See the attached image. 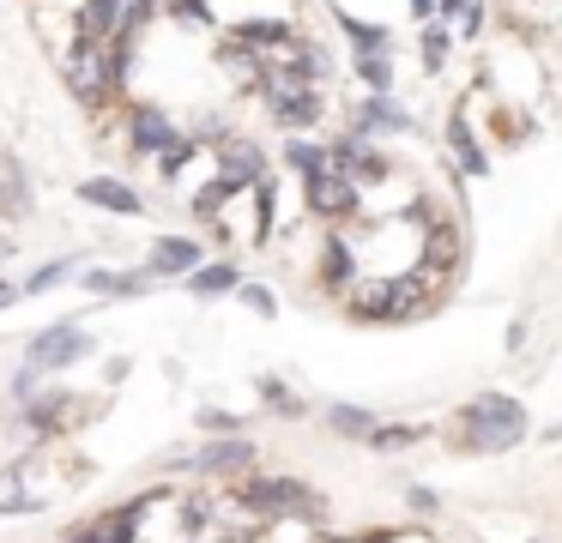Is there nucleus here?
<instances>
[{"label":"nucleus","instance_id":"ddd939ff","mask_svg":"<svg viewBox=\"0 0 562 543\" xmlns=\"http://www.w3.org/2000/svg\"><path fill=\"white\" fill-rule=\"evenodd\" d=\"M188 290H194V296H231V290H243V272H236L231 260L194 265V272H188Z\"/></svg>","mask_w":562,"mask_h":543},{"label":"nucleus","instance_id":"f704fd0d","mask_svg":"<svg viewBox=\"0 0 562 543\" xmlns=\"http://www.w3.org/2000/svg\"><path fill=\"white\" fill-rule=\"evenodd\" d=\"M412 12H417V19H429V12H436V0H412Z\"/></svg>","mask_w":562,"mask_h":543},{"label":"nucleus","instance_id":"9b49d317","mask_svg":"<svg viewBox=\"0 0 562 543\" xmlns=\"http://www.w3.org/2000/svg\"><path fill=\"white\" fill-rule=\"evenodd\" d=\"M351 278H357V260H351V248H345V236H321V284L345 296Z\"/></svg>","mask_w":562,"mask_h":543},{"label":"nucleus","instance_id":"2eb2a0df","mask_svg":"<svg viewBox=\"0 0 562 543\" xmlns=\"http://www.w3.org/2000/svg\"><path fill=\"white\" fill-rule=\"evenodd\" d=\"M79 284L91 290V296H146L151 290V272L139 278V272H86Z\"/></svg>","mask_w":562,"mask_h":543},{"label":"nucleus","instance_id":"f8f14e48","mask_svg":"<svg viewBox=\"0 0 562 543\" xmlns=\"http://www.w3.org/2000/svg\"><path fill=\"white\" fill-rule=\"evenodd\" d=\"M333 19H339V31L357 43V55H387V48H393L387 24H375V19H357V12H345V7L333 12Z\"/></svg>","mask_w":562,"mask_h":543},{"label":"nucleus","instance_id":"5701e85b","mask_svg":"<svg viewBox=\"0 0 562 543\" xmlns=\"http://www.w3.org/2000/svg\"><path fill=\"white\" fill-rule=\"evenodd\" d=\"M67 410V398L61 393H49V398H25V422L31 429H55V417Z\"/></svg>","mask_w":562,"mask_h":543},{"label":"nucleus","instance_id":"473e14b6","mask_svg":"<svg viewBox=\"0 0 562 543\" xmlns=\"http://www.w3.org/2000/svg\"><path fill=\"white\" fill-rule=\"evenodd\" d=\"M405 495H412V507H417V513H436V495H429V489H417V483H412Z\"/></svg>","mask_w":562,"mask_h":543},{"label":"nucleus","instance_id":"412c9836","mask_svg":"<svg viewBox=\"0 0 562 543\" xmlns=\"http://www.w3.org/2000/svg\"><path fill=\"white\" fill-rule=\"evenodd\" d=\"M25 205H31V193H25V176H19V163L7 157V163H0V212H7V217H19Z\"/></svg>","mask_w":562,"mask_h":543},{"label":"nucleus","instance_id":"f3484780","mask_svg":"<svg viewBox=\"0 0 562 543\" xmlns=\"http://www.w3.org/2000/svg\"><path fill=\"white\" fill-rule=\"evenodd\" d=\"M327 429L345 434V441H369V434H375V410H363V405H327Z\"/></svg>","mask_w":562,"mask_h":543},{"label":"nucleus","instance_id":"bb28decb","mask_svg":"<svg viewBox=\"0 0 562 543\" xmlns=\"http://www.w3.org/2000/svg\"><path fill=\"white\" fill-rule=\"evenodd\" d=\"M194 145H200V139H176L170 151H158V169H164V176L176 181V176H182V169H188V157H194Z\"/></svg>","mask_w":562,"mask_h":543},{"label":"nucleus","instance_id":"f03ea898","mask_svg":"<svg viewBox=\"0 0 562 543\" xmlns=\"http://www.w3.org/2000/svg\"><path fill=\"white\" fill-rule=\"evenodd\" d=\"M243 501L255 507V513H272V519H308V513H321V495L308 489V483H296V477H255L243 489Z\"/></svg>","mask_w":562,"mask_h":543},{"label":"nucleus","instance_id":"6ab92c4d","mask_svg":"<svg viewBox=\"0 0 562 543\" xmlns=\"http://www.w3.org/2000/svg\"><path fill=\"white\" fill-rule=\"evenodd\" d=\"M284 163L296 169V176H321V169H333V145H308V139H291L284 145Z\"/></svg>","mask_w":562,"mask_h":543},{"label":"nucleus","instance_id":"20e7f679","mask_svg":"<svg viewBox=\"0 0 562 543\" xmlns=\"http://www.w3.org/2000/svg\"><path fill=\"white\" fill-rule=\"evenodd\" d=\"M308 205H315L321 217H351L357 212V181L345 176V169H321V176H308Z\"/></svg>","mask_w":562,"mask_h":543},{"label":"nucleus","instance_id":"7c9ffc66","mask_svg":"<svg viewBox=\"0 0 562 543\" xmlns=\"http://www.w3.org/2000/svg\"><path fill=\"white\" fill-rule=\"evenodd\" d=\"M170 7L182 12V19H194V24H206V19H212V12H206V0H170Z\"/></svg>","mask_w":562,"mask_h":543},{"label":"nucleus","instance_id":"39448f33","mask_svg":"<svg viewBox=\"0 0 562 543\" xmlns=\"http://www.w3.org/2000/svg\"><path fill=\"white\" fill-rule=\"evenodd\" d=\"M127 145H134V151H170L176 121L164 115V109H151V103H134L127 109Z\"/></svg>","mask_w":562,"mask_h":543},{"label":"nucleus","instance_id":"c756f323","mask_svg":"<svg viewBox=\"0 0 562 543\" xmlns=\"http://www.w3.org/2000/svg\"><path fill=\"white\" fill-rule=\"evenodd\" d=\"M243 302H248L255 314H267V320L279 314V296H272V290H260V284H243Z\"/></svg>","mask_w":562,"mask_h":543},{"label":"nucleus","instance_id":"6e6552de","mask_svg":"<svg viewBox=\"0 0 562 543\" xmlns=\"http://www.w3.org/2000/svg\"><path fill=\"white\" fill-rule=\"evenodd\" d=\"M194 265H200V248L188 236H158L151 241V260H146L151 278H176V272H194Z\"/></svg>","mask_w":562,"mask_h":543},{"label":"nucleus","instance_id":"7ed1b4c3","mask_svg":"<svg viewBox=\"0 0 562 543\" xmlns=\"http://www.w3.org/2000/svg\"><path fill=\"white\" fill-rule=\"evenodd\" d=\"M79 357H91V332H79L74 320L43 326V332L31 338V369L37 374H55V369H67V362H79Z\"/></svg>","mask_w":562,"mask_h":543},{"label":"nucleus","instance_id":"cd10ccee","mask_svg":"<svg viewBox=\"0 0 562 543\" xmlns=\"http://www.w3.org/2000/svg\"><path fill=\"white\" fill-rule=\"evenodd\" d=\"M441 60H448V31H441V24H429V31H424V67L441 72Z\"/></svg>","mask_w":562,"mask_h":543},{"label":"nucleus","instance_id":"dca6fc26","mask_svg":"<svg viewBox=\"0 0 562 543\" xmlns=\"http://www.w3.org/2000/svg\"><path fill=\"white\" fill-rule=\"evenodd\" d=\"M243 188H255V181H243V176H231V169H218V176H212L206 188H200L194 212H200V217H218V205H231Z\"/></svg>","mask_w":562,"mask_h":543},{"label":"nucleus","instance_id":"72a5a7b5","mask_svg":"<svg viewBox=\"0 0 562 543\" xmlns=\"http://www.w3.org/2000/svg\"><path fill=\"white\" fill-rule=\"evenodd\" d=\"M465 7H472V0H436L441 19H465Z\"/></svg>","mask_w":562,"mask_h":543},{"label":"nucleus","instance_id":"1a4fd4ad","mask_svg":"<svg viewBox=\"0 0 562 543\" xmlns=\"http://www.w3.org/2000/svg\"><path fill=\"white\" fill-rule=\"evenodd\" d=\"M188 465L212 471V477H218V471H248V465H255V446H248V441H236V434H218V441H212V446H200V453L188 459Z\"/></svg>","mask_w":562,"mask_h":543},{"label":"nucleus","instance_id":"4468645a","mask_svg":"<svg viewBox=\"0 0 562 543\" xmlns=\"http://www.w3.org/2000/svg\"><path fill=\"white\" fill-rule=\"evenodd\" d=\"M448 145H453V157H460L472 176H484L490 169V157L477 151V133H472V121H465V109H453V121H448Z\"/></svg>","mask_w":562,"mask_h":543},{"label":"nucleus","instance_id":"b1692460","mask_svg":"<svg viewBox=\"0 0 562 543\" xmlns=\"http://www.w3.org/2000/svg\"><path fill=\"white\" fill-rule=\"evenodd\" d=\"M67 272H74V260H49V265H37V272L25 278V296H43V290H55Z\"/></svg>","mask_w":562,"mask_h":543},{"label":"nucleus","instance_id":"4be33fe9","mask_svg":"<svg viewBox=\"0 0 562 543\" xmlns=\"http://www.w3.org/2000/svg\"><path fill=\"white\" fill-rule=\"evenodd\" d=\"M357 79H363L369 91H393V60L387 55H357Z\"/></svg>","mask_w":562,"mask_h":543},{"label":"nucleus","instance_id":"c85d7f7f","mask_svg":"<svg viewBox=\"0 0 562 543\" xmlns=\"http://www.w3.org/2000/svg\"><path fill=\"white\" fill-rule=\"evenodd\" d=\"M200 429H212V434H236V429H243V417H231V410H200Z\"/></svg>","mask_w":562,"mask_h":543},{"label":"nucleus","instance_id":"c9c22d12","mask_svg":"<svg viewBox=\"0 0 562 543\" xmlns=\"http://www.w3.org/2000/svg\"><path fill=\"white\" fill-rule=\"evenodd\" d=\"M7 302H13V284H0V308H7Z\"/></svg>","mask_w":562,"mask_h":543},{"label":"nucleus","instance_id":"423d86ee","mask_svg":"<svg viewBox=\"0 0 562 543\" xmlns=\"http://www.w3.org/2000/svg\"><path fill=\"white\" fill-rule=\"evenodd\" d=\"M333 169H345L351 181H387L393 169H387V157L381 151H369L363 145V133H351V139H339L333 145Z\"/></svg>","mask_w":562,"mask_h":543},{"label":"nucleus","instance_id":"393cba45","mask_svg":"<svg viewBox=\"0 0 562 543\" xmlns=\"http://www.w3.org/2000/svg\"><path fill=\"white\" fill-rule=\"evenodd\" d=\"M260 398H267L272 410H284V417H296V410H303V398H296V393H291V386H284V381H272V374H267V381H260Z\"/></svg>","mask_w":562,"mask_h":543},{"label":"nucleus","instance_id":"a878e982","mask_svg":"<svg viewBox=\"0 0 562 543\" xmlns=\"http://www.w3.org/2000/svg\"><path fill=\"white\" fill-rule=\"evenodd\" d=\"M429 260H436V265H448L453 260V253H460V236H453V224H436V229H429Z\"/></svg>","mask_w":562,"mask_h":543},{"label":"nucleus","instance_id":"e433bc0d","mask_svg":"<svg viewBox=\"0 0 562 543\" xmlns=\"http://www.w3.org/2000/svg\"><path fill=\"white\" fill-rule=\"evenodd\" d=\"M357 543H387V538H357Z\"/></svg>","mask_w":562,"mask_h":543},{"label":"nucleus","instance_id":"0eeeda50","mask_svg":"<svg viewBox=\"0 0 562 543\" xmlns=\"http://www.w3.org/2000/svg\"><path fill=\"white\" fill-rule=\"evenodd\" d=\"M79 200H86V205H103V212H115V217H139V193L127 188V181H115V176L79 181Z\"/></svg>","mask_w":562,"mask_h":543},{"label":"nucleus","instance_id":"a211bd4d","mask_svg":"<svg viewBox=\"0 0 562 543\" xmlns=\"http://www.w3.org/2000/svg\"><path fill=\"white\" fill-rule=\"evenodd\" d=\"M218 151H224L218 169H231V176H243V181H260V176H267V157H260L248 139H224Z\"/></svg>","mask_w":562,"mask_h":543},{"label":"nucleus","instance_id":"2f4dec72","mask_svg":"<svg viewBox=\"0 0 562 543\" xmlns=\"http://www.w3.org/2000/svg\"><path fill=\"white\" fill-rule=\"evenodd\" d=\"M67 543H115V538H110V525H91V531H74Z\"/></svg>","mask_w":562,"mask_h":543},{"label":"nucleus","instance_id":"9d476101","mask_svg":"<svg viewBox=\"0 0 562 543\" xmlns=\"http://www.w3.org/2000/svg\"><path fill=\"white\" fill-rule=\"evenodd\" d=\"M405 127H412V115H405L387 91H369V103L357 109V127L351 133H405Z\"/></svg>","mask_w":562,"mask_h":543},{"label":"nucleus","instance_id":"aec40b11","mask_svg":"<svg viewBox=\"0 0 562 543\" xmlns=\"http://www.w3.org/2000/svg\"><path fill=\"white\" fill-rule=\"evenodd\" d=\"M424 441V429L417 422H375V434H369V446L375 453H400V446H417Z\"/></svg>","mask_w":562,"mask_h":543},{"label":"nucleus","instance_id":"f257e3e1","mask_svg":"<svg viewBox=\"0 0 562 543\" xmlns=\"http://www.w3.org/2000/svg\"><path fill=\"white\" fill-rule=\"evenodd\" d=\"M514 441H526V405L508 393H477L460 410V446L472 453H508Z\"/></svg>","mask_w":562,"mask_h":543}]
</instances>
